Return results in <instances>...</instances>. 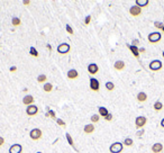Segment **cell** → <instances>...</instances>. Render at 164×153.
<instances>
[{"instance_id":"1","label":"cell","mask_w":164,"mask_h":153,"mask_svg":"<svg viewBox=\"0 0 164 153\" xmlns=\"http://www.w3.org/2000/svg\"><path fill=\"white\" fill-rule=\"evenodd\" d=\"M124 150V144L120 143V142H115L110 145L109 147V151L110 153H121Z\"/></svg>"},{"instance_id":"2","label":"cell","mask_w":164,"mask_h":153,"mask_svg":"<svg viewBox=\"0 0 164 153\" xmlns=\"http://www.w3.org/2000/svg\"><path fill=\"white\" fill-rule=\"evenodd\" d=\"M148 42L151 44H156L158 43L161 41V38H162V35H161V33L158 32H154V33H151V34H148Z\"/></svg>"},{"instance_id":"3","label":"cell","mask_w":164,"mask_h":153,"mask_svg":"<svg viewBox=\"0 0 164 153\" xmlns=\"http://www.w3.org/2000/svg\"><path fill=\"white\" fill-rule=\"evenodd\" d=\"M29 136L34 141H38V140H41L42 136H43V132H42V129H40V128H34L30 131Z\"/></svg>"},{"instance_id":"4","label":"cell","mask_w":164,"mask_h":153,"mask_svg":"<svg viewBox=\"0 0 164 153\" xmlns=\"http://www.w3.org/2000/svg\"><path fill=\"white\" fill-rule=\"evenodd\" d=\"M162 66H163V64H162V62L160 61V60H154V61H152L150 63V65H148V68H150L151 71H160L161 69H162Z\"/></svg>"},{"instance_id":"5","label":"cell","mask_w":164,"mask_h":153,"mask_svg":"<svg viewBox=\"0 0 164 153\" xmlns=\"http://www.w3.org/2000/svg\"><path fill=\"white\" fill-rule=\"evenodd\" d=\"M147 124V118L145 116H138L135 119V126L136 128H143Z\"/></svg>"},{"instance_id":"6","label":"cell","mask_w":164,"mask_h":153,"mask_svg":"<svg viewBox=\"0 0 164 153\" xmlns=\"http://www.w3.org/2000/svg\"><path fill=\"white\" fill-rule=\"evenodd\" d=\"M70 51H71V46L67 43H62L58 46V52L60 54H67Z\"/></svg>"},{"instance_id":"7","label":"cell","mask_w":164,"mask_h":153,"mask_svg":"<svg viewBox=\"0 0 164 153\" xmlns=\"http://www.w3.org/2000/svg\"><path fill=\"white\" fill-rule=\"evenodd\" d=\"M90 89L96 92L99 91V89H100V82L98 81V79H96V78H90Z\"/></svg>"},{"instance_id":"8","label":"cell","mask_w":164,"mask_h":153,"mask_svg":"<svg viewBox=\"0 0 164 153\" xmlns=\"http://www.w3.org/2000/svg\"><path fill=\"white\" fill-rule=\"evenodd\" d=\"M26 114H27L28 116H36L38 114V107L36 105H30L28 106L27 108H26Z\"/></svg>"},{"instance_id":"9","label":"cell","mask_w":164,"mask_h":153,"mask_svg":"<svg viewBox=\"0 0 164 153\" xmlns=\"http://www.w3.org/2000/svg\"><path fill=\"white\" fill-rule=\"evenodd\" d=\"M129 14L132 15L133 17H137V16H139L140 14H142V8H139L138 6H132L131 8H129Z\"/></svg>"},{"instance_id":"10","label":"cell","mask_w":164,"mask_h":153,"mask_svg":"<svg viewBox=\"0 0 164 153\" xmlns=\"http://www.w3.org/2000/svg\"><path fill=\"white\" fill-rule=\"evenodd\" d=\"M88 72H89V74H91V76H96L99 72V66L96 63H90L88 65Z\"/></svg>"},{"instance_id":"11","label":"cell","mask_w":164,"mask_h":153,"mask_svg":"<svg viewBox=\"0 0 164 153\" xmlns=\"http://www.w3.org/2000/svg\"><path fill=\"white\" fill-rule=\"evenodd\" d=\"M34 101H35V98H34L32 95H27V96H25V97L23 98V104L26 105L27 107L28 106H30V105H33Z\"/></svg>"},{"instance_id":"12","label":"cell","mask_w":164,"mask_h":153,"mask_svg":"<svg viewBox=\"0 0 164 153\" xmlns=\"http://www.w3.org/2000/svg\"><path fill=\"white\" fill-rule=\"evenodd\" d=\"M22 152H23V146L20 144H14L9 149V153H22Z\"/></svg>"},{"instance_id":"13","label":"cell","mask_w":164,"mask_h":153,"mask_svg":"<svg viewBox=\"0 0 164 153\" xmlns=\"http://www.w3.org/2000/svg\"><path fill=\"white\" fill-rule=\"evenodd\" d=\"M152 152L153 153H161L163 151V144L162 143H154L152 145Z\"/></svg>"},{"instance_id":"14","label":"cell","mask_w":164,"mask_h":153,"mask_svg":"<svg viewBox=\"0 0 164 153\" xmlns=\"http://www.w3.org/2000/svg\"><path fill=\"white\" fill-rule=\"evenodd\" d=\"M125 62L121 61V60H118V61L115 62V64H114V68H115L117 71H121V70L125 69Z\"/></svg>"},{"instance_id":"15","label":"cell","mask_w":164,"mask_h":153,"mask_svg":"<svg viewBox=\"0 0 164 153\" xmlns=\"http://www.w3.org/2000/svg\"><path fill=\"white\" fill-rule=\"evenodd\" d=\"M78 77H79V72H78L75 69H71V70L67 71V78H69V79L74 80V79H77Z\"/></svg>"},{"instance_id":"16","label":"cell","mask_w":164,"mask_h":153,"mask_svg":"<svg viewBox=\"0 0 164 153\" xmlns=\"http://www.w3.org/2000/svg\"><path fill=\"white\" fill-rule=\"evenodd\" d=\"M83 132L85 134H91L95 132V125L93 124H87V125L83 127Z\"/></svg>"},{"instance_id":"17","label":"cell","mask_w":164,"mask_h":153,"mask_svg":"<svg viewBox=\"0 0 164 153\" xmlns=\"http://www.w3.org/2000/svg\"><path fill=\"white\" fill-rule=\"evenodd\" d=\"M137 101L138 103H145L147 100V95L145 94V92H143V91H140L138 92V95H137Z\"/></svg>"},{"instance_id":"18","label":"cell","mask_w":164,"mask_h":153,"mask_svg":"<svg viewBox=\"0 0 164 153\" xmlns=\"http://www.w3.org/2000/svg\"><path fill=\"white\" fill-rule=\"evenodd\" d=\"M128 47H129V50H131L132 53L134 54L135 58L138 59L139 58V48L137 47V46H133V45H128Z\"/></svg>"},{"instance_id":"19","label":"cell","mask_w":164,"mask_h":153,"mask_svg":"<svg viewBox=\"0 0 164 153\" xmlns=\"http://www.w3.org/2000/svg\"><path fill=\"white\" fill-rule=\"evenodd\" d=\"M150 5L148 0H136V6H138L139 8H145Z\"/></svg>"},{"instance_id":"20","label":"cell","mask_w":164,"mask_h":153,"mask_svg":"<svg viewBox=\"0 0 164 153\" xmlns=\"http://www.w3.org/2000/svg\"><path fill=\"white\" fill-rule=\"evenodd\" d=\"M98 111H99V116H101V117H103L105 118L107 115H108L109 114V111H108V109H107L106 107H102V106H101V107H99L98 108Z\"/></svg>"},{"instance_id":"21","label":"cell","mask_w":164,"mask_h":153,"mask_svg":"<svg viewBox=\"0 0 164 153\" xmlns=\"http://www.w3.org/2000/svg\"><path fill=\"white\" fill-rule=\"evenodd\" d=\"M43 90H44V92H51L52 90H53V84L52 83H44L43 86Z\"/></svg>"},{"instance_id":"22","label":"cell","mask_w":164,"mask_h":153,"mask_svg":"<svg viewBox=\"0 0 164 153\" xmlns=\"http://www.w3.org/2000/svg\"><path fill=\"white\" fill-rule=\"evenodd\" d=\"M11 24H12V26L17 27V26H20V25H22V20H20V18H18V17H14V18L11 19Z\"/></svg>"},{"instance_id":"23","label":"cell","mask_w":164,"mask_h":153,"mask_svg":"<svg viewBox=\"0 0 164 153\" xmlns=\"http://www.w3.org/2000/svg\"><path fill=\"white\" fill-rule=\"evenodd\" d=\"M153 107H154V110L155 111H161V110L163 109V104L161 103V101H156Z\"/></svg>"},{"instance_id":"24","label":"cell","mask_w":164,"mask_h":153,"mask_svg":"<svg viewBox=\"0 0 164 153\" xmlns=\"http://www.w3.org/2000/svg\"><path fill=\"white\" fill-rule=\"evenodd\" d=\"M123 144L125 146H132L133 144H134V141L131 139V137H127V139H125V141L123 142Z\"/></svg>"},{"instance_id":"25","label":"cell","mask_w":164,"mask_h":153,"mask_svg":"<svg viewBox=\"0 0 164 153\" xmlns=\"http://www.w3.org/2000/svg\"><path fill=\"white\" fill-rule=\"evenodd\" d=\"M46 80H47V77H46L45 74H40V76L37 77V82L38 83H44Z\"/></svg>"},{"instance_id":"26","label":"cell","mask_w":164,"mask_h":153,"mask_svg":"<svg viewBox=\"0 0 164 153\" xmlns=\"http://www.w3.org/2000/svg\"><path fill=\"white\" fill-rule=\"evenodd\" d=\"M45 116H46V117H51L53 119H58V118H56V113L54 110H48L47 113L45 114Z\"/></svg>"},{"instance_id":"27","label":"cell","mask_w":164,"mask_h":153,"mask_svg":"<svg viewBox=\"0 0 164 153\" xmlns=\"http://www.w3.org/2000/svg\"><path fill=\"white\" fill-rule=\"evenodd\" d=\"M106 89L108 90V91H113V90L115 89V84H114L111 81L106 82Z\"/></svg>"},{"instance_id":"28","label":"cell","mask_w":164,"mask_h":153,"mask_svg":"<svg viewBox=\"0 0 164 153\" xmlns=\"http://www.w3.org/2000/svg\"><path fill=\"white\" fill-rule=\"evenodd\" d=\"M29 53H30V55L32 56H35V58H37L38 56V52H37V50H36L34 46H32V47L29 48Z\"/></svg>"},{"instance_id":"29","label":"cell","mask_w":164,"mask_h":153,"mask_svg":"<svg viewBox=\"0 0 164 153\" xmlns=\"http://www.w3.org/2000/svg\"><path fill=\"white\" fill-rule=\"evenodd\" d=\"M90 119H91V123H98L99 119H100V116H99L98 114H93Z\"/></svg>"},{"instance_id":"30","label":"cell","mask_w":164,"mask_h":153,"mask_svg":"<svg viewBox=\"0 0 164 153\" xmlns=\"http://www.w3.org/2000/svg\"><path fill=\"white\" fill-rule=\"evenodd\" d=\"M66 140H67V142H69V144L71 145V146H74L73 139H72V136L70 135V133H66Z\"/></svg>"},{"instance_id":"31","label":"cell","mask_w":164,"mask_h":153,"mask_svg":"<svg viewBox=\"0 0 164 153\" xmlns=\"http://www.w3.org/2000/svg\"><path fill=\"white\" fill-rule=\"evenodd\" d=\"M65 29H66V32L69 33L70 35H72V34H73V28H72V27H71V26H70L69 24H67V25L65 26Z\"/></svg>"},{"instance_id":"32","label":"cell","mask_w":164,"mask_h":153,"mask_svg":"<svg viewBox=\"0 0 164 153\" xmlns=\"http://www.w3.org/2000/svg\"><path fill=\"white\" fill-rule=\"evenodd\" d=\"M163 25H164V24H162V23H160V22H155V23H154V26H155L156 28H158V29H162V28H163Z\"/></svg>"},{"instance_id":"33","label":"cell","mask_w":164,"mask_h":153,"mask_svg":"<svg viewBox=\"0 0 164 153\" xmlns=\"http://www.w3.org/2000/svg\"><path fill=\"white\" fill-rule=\"evenodd\" d=\"M56 123H58L59 126H63V127H65V123H64V121H62V119L58 118L56 119Z\"/></svg>"},{"instance_id":"34","label":"cell","mask_w":164,"mask_h":153,"mask_svg":"<svg viewBox=\"0 0 164 153\" xmlns=\"http://www.w3.org/2000/svg\"><path fill=\"white\" fill-rule=\"evenodd\" d=\"M113 114H110V113H109L108 114V115H107L106 116V117H105V121H107V122H111V121H113Z\"/></svg>"},{"instance_id":"35","label":"cell","mask_w":164,"mask_h":153,"mask_svg":"<svg viewBox=\"0 0 164 153\" xmlns=\"http://www.w3.org/2000/svg\"><path fill=\"white\" fill-rule=\"evenodd\" d=\"M91 22V16H87L84 18V25H89Z\"/></svg>"},{"instance_id":"36","label":"cell","mask_w":164,"mask_h":153,"mask_svg":"<svg viewBox=\"0 0 164 153\" xmlns=\"http://www.w3.org/2000/svg\"><path fill=\"white\" fill-rule=\"evenodd\" d=\"M138 44H139V41H138V40H134V41H133V44H132V45H133V46H137Z\"/></svg>"},{"instance_id":"37","label":"cell","mask_w":164,"mask_h":153,"mask_svg":"<svg viewBox=\"0 0 164 153\" xmlns=\"http://www.w3.org/2000/svg\"><path fill=\"white\" fill-rule=\"evenodd\" d=\"M144 132H145L144 129H143V131H139V132H137V133H136V135L138 136V137H140V136L143 135V134H144Z\"/></svg>"},{"instance_id":"38","label":"cell","mask_w":164,"mask_h":153,"mask_svg":"<svg viewBox=\"0 0 164 153\" xmlns=\"http://www.w3.org/2000/svg\"><path fill=\"white\" fill-rule=\"evenodd\" d=\"M4 144H5V139H4V137L0 136V146H2Z\"/></svg>"},{"instance_id":"39","label":"cell","mask_w":164,"mask_h":153,"mask_svg":"<svg viewBox=\"0 0 164 153\" xmlns=\"http://www.w3.org/2000/svg\"><path fill=\"white\" fill-rule=\"evenodd\" d=\"M17 70V66H15V65H12L11 68H10V72H15Z\"/></svg>"},{"instance_id":"40","label":"cell","mask_w":164,"mask_h":153,"mask_svg":"<svg viewBox=\"0 0 164 153\" xmlns=\"http://www.w3.org/2000/svg\"><path fill=\"white\" fill-rule=\"evenodd\" d=\"M23 4H24L25 6H28V5L30 4V1H29V0H25V1H23Z\"/></svg>"},{"instance_id":"41","label":"cell","mask_w":164,"mask_h":153,"mask_svg":"<svg viewBox=\"0 0 164 153\" xmlns=\"http://www.w3.org/2000/svg\"><path fill=\"white\" fill-rule=\"evenodd\" d=\"M144 52H145V48H144V47L139 48V53H144Z\"/></svg>"},{"instance_id":"42","label":"cell","mask_w":164,"mask_h":153,"mask_svg":"<svg viewBox=\"0 0 164 153\" xmlns=\"http://www.w3.org/2000/svg\"><path fill=\"white\" fill-rule=\"evenodd\" d=\"M161 126H162V127L164 128V118L162 119V121H161Z\"/></svg>"},{"instance_id":"43","label":"cell","mask_w":164,"mask_h":153,"mask_svg":"<svg viewBox=\"0 0 164 153\" xmlns=\"http://www.w3.org/2000/svg\"><path fill=\"white\" fill-rule=\"evenodd\" d=\"M162 30H163V32H164V25H163V28H162Z\"/></svg>"},{"instance_id":"44","label":"cell","mask_w":164,"mask_h":153,"mask_svg":"<svg viewBox=\"0 0 164 153\" xmlns=\"http://www.w3.org/2000/svg\"><path fill=\"white\" fill-rule=\"evenodd\" d=\"M162 55H163V58H164V52H163V53H162Z\"/></svg>"},{"instance_id":"45","label":"cell","mask_w":164,"mask_h":153,"mask_svg":"<svg viewBox=\"0 0 164 153\" xmlns=\"http://www.w3.org/2000/svg\"><path fill=\"white\" fill-rule=\"evenodd\" d=\"M36 153H42V152H36Z\"/></svg>"},{"instance_id":"46","label":"cell","mask_w":164,"mask_h":153,"mask_svg":"<svg viewBox=\"0 0 164 153\" xmlns=\"http://www.w3.org/2000/svg\"><path fill=\"white\" fill-rule=\"evenodd\" d=\"M22 153H23V152H22Z\"/></svg>"}]
</instances>
